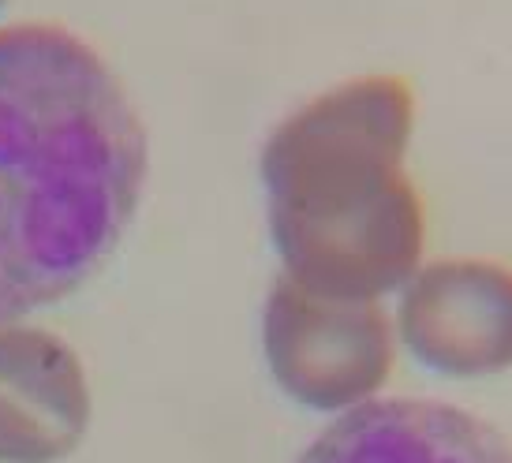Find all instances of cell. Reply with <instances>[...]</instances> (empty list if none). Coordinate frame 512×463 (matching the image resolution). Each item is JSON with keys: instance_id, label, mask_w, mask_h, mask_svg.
<instances>
[{"instance_id": "cell-3", "label": "cell", "mask_w": 512, "mask_h": 463, "mask_svg": "<svg viewBox=\"0 0 512 463\" xmlns=\"http://www.w3.org/2000/svg\"><path fill=\"white\" fill-rule=\"evenodd\" d=\"M262 351L285 396L311 411L348 415L382 393L397 337L378 303L314 295L281 277L262 307Z\"/></svg>"}, {"instance_id": "cell-5", "label": "cell", "mask_w": 512, "mask_h": 463, "mask_svg": "<svg viewBox=\"0 0 512 463\" xmlns=\"http://www.w3.org/2000/svg\"><path fill=\"white\" fill-rule=\"evenodd\" d=\"M90 426V381L49 329L0 325V463H57Z\"/></svg>"}, {"instance_id": "cell-1", "label": "cell", "mask_w": 512, "mask_h": 463, "mask_svg": "<svg viewBox=\"0 0 512 463\" xmlns=\"http://www.w3.org/2000/svg\"><path fill=\"white\" fill-rule=\"evenodd\" d=\"M146 131L113 68L72 30H0V325L86 284L128 232Z\"/></svg>"}, {"instance_id": "cell-4", "label": "cell", "mask_w": 512, "mask_h": 463, "mask_svg": "<svg viewBox=\"0 0 512 463\" xmlns=\"http://www.w3.org/2000/svg\"><path fill=\"white\" fill-rule=\"evenodd\" d=\"M397 333L419 363L445 378L512 370V266L494 258H438L400 288Z\"/></svg>"}, {"instance_id": "cell-7", "label": "cell", "mask_w": 512, "mask_h": 463, "mask_svg": "<svg viewBox=\"0 0 512 463\" xmlns=\"http://www.w3.org/2000/svg\"><path fill=\"white\" fill-rule=\"evenodd\" d=\"M0 4H4V0H0Z\"/></svg>"}, {"instance_id": "cell-2", "label": "cell", "mask_w": 512, "mask_h": 463, "mask_svg": "<svg viewBox=\"0 0 512 463\" xmlns=\"http://www.w3.org/2000/svg\"><path fill=\"white\" fill-rule=\"evenodd\" d=\"M412 131V86L397 75L329 86L273 127L262 187L288 281L378 303L423 266L427 217L404 169Z\"/></svg>"}, {"instance_id": "cell-6", "label": "cell", "mask_w": 512, "mask_h": 463, "mask_svg": "<svg viewBox=\"0 0 512 463\" xmlns=\"http://www.w3.org/2000/svg\"><path fill=\"white\" fill-rule=\"evenodd\" d=\"M296 463H512V441L438 400H370L337 415Z\"/></svg>"}]
</instances>
